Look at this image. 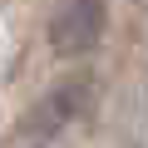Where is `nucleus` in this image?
<instances>
[{
	"label": "nucleus",
	"mask_w": 148,
	"mask_h": 148,
	"mask_svg": "<svg viewBox=\"0 0 148 148\" xmlns=\"http://www.w3.org/2000/svg\"><path fill=\"white\" fill-rule=\"evenodd\" d=\"M99 35H104V0H64L49 20V49L64 59L94 49Z\"/></svg>",
	"instance_id": "obj_1"
}]
</instances>
